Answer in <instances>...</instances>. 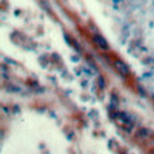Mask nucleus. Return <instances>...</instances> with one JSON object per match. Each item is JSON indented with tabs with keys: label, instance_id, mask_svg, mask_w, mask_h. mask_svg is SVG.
<instances>
[{
	"label": "nucleus",
	"instance_id": "f257e3e1",
	"mask_svg": "<svg viewBox=\"0 0 154 154\" xmlns=\"http://www.w3.org/2000/svg\"><path fill=\"white\" fill-rule=\"evenodd\" d=\"M93 42H95V45L97 46V48H100L101 50H104V51L109 50V43L107 42V39L103 37V35L93 34Z\"/></svg>",
	"mask_w": 154,
	"mask_h": 154
},
{
	"label": "nucleus",
	"instance_id": "f03ea898",
	"mask_svg": "<svg viewBox=\"0 0 154 154\" xmlns=\"http://www.w3.org/2000/svg\"><path fill=\"white\" fill-rule=\"evenodd\" d=\"M114 66H115L116 72L119 73L120 76H123V77H128V76H130V68H128L127 64H125L123 61H115L114 62Z\"/></svg>",
	"mask_w": 154,
	"mask_h": 154
},
{
	"label": "nucleus",
	"instance_id": "7ed1b4c3",
	"mask_svg": "<svg viewBox=\"0 0 154 154\" xmlns=\"http://www.w3.org/2000/svg\"><path fill=\"white\" fill-rule=\"evenodd\" d=\"M152 134L153 133L149 130V128H141V130H138L137 135H138L141 139H149L150 137H152Z\"/></svg>",
	"mask_w": 154,
	"mask_h": 154
},
{
	"label": "nucleus",
	"instance_id": "20e7f679",
	"mask_svg": "<svg viewBox=\"0 0 154 154\" xmlns=\"http://www.w3.org/2000/svg\"><path fill=\"white\" fill-rule=\"evenodd\" d=\"M123 0H114V3H122Z\"/></svg>",
	"mask_w": 154,
	"mask_h": 154
}]
</instances>
